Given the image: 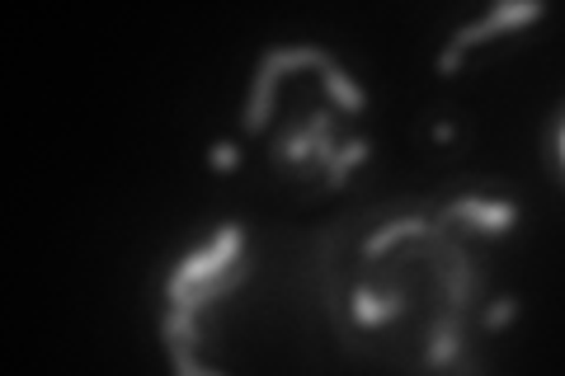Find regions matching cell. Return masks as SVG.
Wrapping results in <instances>:
<instances>
[{
  "instance_id": "obj_2",
  "label": "cell",
  "mask_w": 565,
  "mask_h": 376,
  "mask_svg": "<svg viewBox=\"0 0 565 376\" xmlns=\"http://www.w3.org/2000/svg\"><path fill=\"white\" fill-rule=\"evenodd\" d=\"M363 109V89L326 47H269L250 76L241 137L264 141L274 170L316 189H344L367 160Z\"/></svg>"
},
{
  "instance_id": "obj_4",
  "label": "cell",
  "mask_w": 565,
  "mask_h": 376,
  "mask_svg": "<svg viewBox=\"0 0 565 376\" xmlns=\"http://www.w3.org/2000/svg\"><path fill=\"white\" fill-rule=\"evenodd\" d=\"M542 14H546L542 6H494V10H486V14H476L471 24H462V29L448 33L444 52H438V76H452V71L467 62L471 47L494 43V39H504V33H514V29L537 24Z\"/></svg>"
},
{
  "instance_id": "obj_1",
  "label": "cell",
  "mask_w": 565,
  "mask_h": 376,
  "mask_svg": "<svg viewBox=\"0 0 565 376\" xmlns=\"http://www.w3.org/2000/svg\"><path fill=\"white\" fill-rule=\"evenodd\" d=\"M514 222L519 203L494 193L334 222L311 240V292L353 357L401 376H486L476 330H500L514 301L490 297L476 245Z\"/></svg>"
},
{
  "instance_id": "obj_5",
  "label": "cell",
  "mask_w": 565,
  "mask_h": 376,
  "mask_svg": "<svg viewBox=\"0 0 565 376\" xmlns=\"http://www.w3.org/2000/svg\"><path fill=\"white\" fill-rule=\"evenodd\" d=\"M552 151H556V165H561V179H565V104L556 114V128H552Z\"/></svg>"
},
{
  "instance_id": "obj_3",
  "label": "cell",
  "mask_w": 565,
  "mask_h": 376,
  "mask_svg": "<svg viewBox=\"0 0 565 376\" xmlns=\"http://www.w3.org/2000/svg\"><path fill=\"white\" fill-rule=\"evenodd\" d=\"M250 273V230L241 222L212 226L203 245L170 264L161 282V348L170 376H217L207 344L222 334V307L245 292Z\"/></svg>"
}]
</instances>
